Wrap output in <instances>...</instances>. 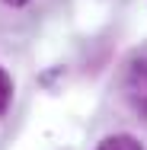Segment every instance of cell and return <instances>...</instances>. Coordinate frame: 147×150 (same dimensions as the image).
Instances as JSON below:
<instances>
[{"mask_svg": "<svg viewBox=\"0 0 147 150\" xmlns=\"http://www.w3.org/2000/svg\"><path fill=\"white\" fill-rule=\"evenodd\" d=\"M125 96L141 115H147V48L134 51L125 67Z\"/></svg>", "mask_w": 147, "mask_h": 150, "instance_id": "cell-1", "label": "cell"}, {"mask_svg": "<svg viewBox=\"0 0 147 150\" xmlns=\"http://www.w3.org/2000/svg\"><path fill=\"white\" fill-rule=\"evenodd\" d=\"M96 150H144V144L138 137H131V134H112V137L99 141Z\"/></svg>", "mask_w": 147, "mask_h": 150, "instance_id": "cell-2", "label": "cell"}, {"mask_svg": "<svg viewBox=\"0 0 147 150\" xmlns=\"http://www.w3.org/2000/svg\"><path fill=\"white\" fill-rule=\"evenodd\" d=\"M10 99H13V80H10V74L0 67V115L10 109Z\"/></svg>", "mask_w": 147, "mask_h": 150, "instance_id": "cell-3", "label": "cell"}, {"mask_svg": "<svg viewBox=\"0 0 147 150\" xmlns=\"http://www.w3.org/2000/svg\"><path fill=\"white\" fill-rule=\"evenodd\" d=\"M3 3H10V6H26L29 0H3Z\"/></svg>", "mask_w": 147, "mask_h": 150, "instance_id": "cell-4", "label": "cell"}]
</instances>
